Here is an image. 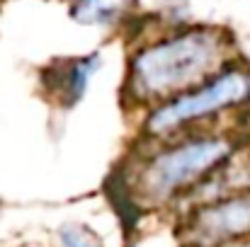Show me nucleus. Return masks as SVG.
<instances>
[{
  "label": "nucleus",
  "mask_w": 250,
  "mask_h": 247,
  "mask_svg": "<svg viewBox=\"0 0 250 247\" xmlns=\"http://www.w3.org/2000/svg\"><path fill=\"white\" fill-rule=\"evenodd\" d=\"M243 146L233 131H194L144 153L129 177L136 204L156 209L187 199Z\"/></svg>",
  "instance_id": "2"
},
{
  "label": "nucleus",
  "mask_w": 250,
  "mask_h": 247,
  "mask_svg": "<svg viewBox=\"0 0 250 247\" xmlns=\"http://www.w3.org/2000/svg\"><path fill=\"white\" fill-rule=\"evenodd\" d=\"M250 104V68L231 63L211 80L202 82L163 104L153 107L144 121V136L153 143L194 133V126L226 116V112Z\"/></svg>",
  "instance_id": "3"
},
{
  "label": "nucleus",
  "mask_w": 250,
  "mask_h": 247,
  "mask_svg": "<svg viewBox=\"0 0 250 247\" xmlns=\"http://www.w3.org/2000/svg\"><path fill=\"white\" fill-rule=\"evenodd\" d=\"M231 63H236V46L229 32L209 24L177 27L131 54L124 92L153 109L211 80Z\"/></svg>",
  "instance_id": "1"
},
{
  "label": "nucleus",
  "mask_w": 250,
  "mask_h": 247,
  "mask_svg": "<svg viewBox=\"0 0 250 247\" xmlns=\"http://www.w3.org/2000/svg\"><path fill=\"white\" fill-rule=\"evenodd\" d=\"M139 0H76L71 17L87 27H114L134 12Z\"/></svg>",
  "instance_id": "6"
},
{
  "label": "nucleus",
  "mask_w": 250,
  "mask_h": 247,
  "mask_svg": "<svg viewBox=\"0 0 250 247\" xmlns=\"http://www.w3.org/2000/svg\"><path fill=\"white\" fill-rule=\"evenodd\" d=\"M187 243L192 247H233L250 240V191L197 204L187 213Z\"/></svg>",
  "instance_id": "4"
},
{
  "label": "nucleus",
  "mask_w": 250,
  "mask_h": 247,
  "mask_svg": "<svg viewBox=\"0 0 250 247\" xmlns=\"http://www.w3.org/2000/svg\"><path fill=\"white\" fill-rule=\"evenodd\" d=\"M56 235H59L61 247H102L97 235L81 223H63Z\"/></svg>",
  "instance_id": "7"
},
{
  "label": "nucleus",
  "mask_w": 250,
  "mask_h": 247,
  "mask_svg": "<svg viewBox=\"0 0 250 247\" xmlns=\"http://www.w3.org/2000/svg\"><path fill=\"white\" fill-rule=\"evenodd\" d=\"M102 68V56L100 54H90L81 58H71L56 66V71H51L49 78V92L66 107L78 104L87 92V85L92 80V76Z\"/></svg>",
  "instance_id": "5"
}]
</instances>
